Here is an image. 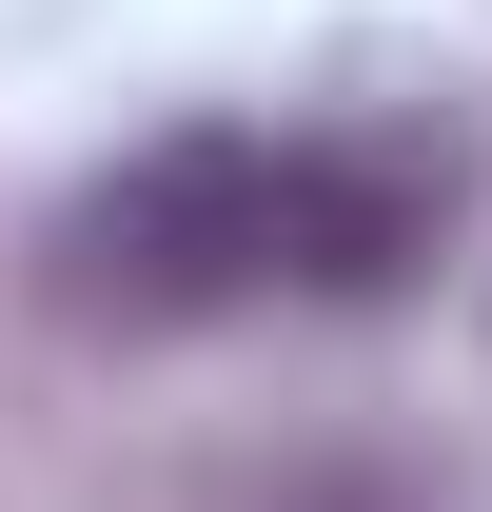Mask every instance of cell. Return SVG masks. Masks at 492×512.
<instances>
[{
  "mask_svg": "<svg viewBox=\"0 0 492 512\" xmlns=\"http://www.w3.org/2000/svg\"><path fill=\"white\" fill-rule=\"evenodd\" d=\"M276 276V138L197 119V138H138L119 178L60 197V296L119 335H178V316H237Z\"/></svg>",
  "mask_w": 492,
  "mask_h": 512,
  "instance_id": "cell-1",
  "label": "cell"
},
{
  "mask_svg": "<svg viewBox=\"0 0 492 512\" xmlns=\"http://www.w3.org/2000/svg\"><path fill=\"white\" fill-rule=\"evenodd\" d=\"M473 197L453 119H374V138H276V276L296 296H394Z\"/></svg>",
  "mask_w": 492,
  "mask_h": 512,
  "instance_id": "cell-2",
  "label": "cell"
}]
</instances>
